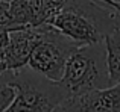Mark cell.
Masks as SVG:
<instances>
[{"mask_svg": "<svg viewBox=\"0 0 120 112\" xmlns=\"http://www.w3.org/2000/svg\"><path fill=\"white\" fill-rule=\"evenodd\" d=\"M47 24L79 46L94 44L120 26V12L108 5H97L96 0H65Z\"/></svg>", "mask_w": 120, "mask_h": 112, "instance_id": "cell-1", "label": "cell"}, {"mask_svg": "<svg viewBox=\"0 0 120 112\" xmlns=\"http://www.w3.org/2000/svg\"><path fill=\"white\" fill-rule=\"evenodd\" d=\"M58 82L67 97L111 86L103 41L79 46L67 59Z\"/></svg>", "mask_w": 120, "mask_h": 112, "instance_id": "cell-2", "label": "cell"}, {"mask_svg": "<svg viewBox=\"0 0 120 112\" xmlns=\"http://www.w3.org/2000/svg\"><path fill=\"white\" fill-rule=\"evenodd\" d=\"M15 94L5 112H52L67 98L59 82L50 80L30 67L9 70Z\"/></svg>", "mask_w": 120, "mask_h": 112, "instance_id": "cell-3", "label": "cell"}, {"mask_svg": "<svg viewBox=\"0 0 120 112\" xmlns=\"http://www.w3.org/2000/svg\"><path fill=\"white\" fill-rule=\"evenodd\" d=\"M40 26L41 38L29 56L27 67L41 76L58 82L64 73L67 59L79 47V44L62 35L50 24L44 23Z\"/></svg>", "mask_w": 120, "mask_h": 112, "instance_id": "cell-4", "label": "cell"}, {"mask_svg": "<svg viewBox=\"0 0 120 112\" xmlns=\"http://www.w3.org/2000/svg\"><path fill=\"white\" fill-rule=\"evenodd\" d=\"M41 38V26L9 30L8 44L3 47L8 70H18L27 65L29 56Z\"/></svg>", "mask_w": 120, "mask_h": 112, "instance_id": "cell-5", "label": "cell"}, {"mask_svg": "<svg viewBox=\"0 0 120 112\" xmlns=\"http://www.w3.org/2000/svg\"><path fill=\"white\" fill-rule=\"evenodd\" d=\"M76 97L81 112H120V82Z\"/></svg>", "mask_w": 120, "mask_h": 112, "instance_id": "cell-6", "label": "cell"}, {"mask_svg": "<svg viewBox=\"0 0 120 112\" xmlns=\"http://www.w3.org/2000/svg\"><path fill=\"white\" fill-rule=\"evenodd\" d=\"M9 14L15 27H35L43 24V0H11Z\"/></svg>", "mask_w": 120, "mask_h": 112, "instance_id": "cell-7", "label": "cell"}, {"mask_svg": "<svg viewBox=\"0 0 120 112\" xmlns=\"http://www.w3.org/2000/svg\"><path fill=\"white\" fill-rule=\"evenodd\" d=\"M106 52V67H108L109 83L116 85L120 82V26L112 29L103 38Z\"/></svg>", "mask_w": 120, "mask_h": 112, "instance_id": "cell-8", "label": "cell"}, {"mask_svg": "<svg viewBox=\"0 0 120 112\" xmlns=\"http://www.w3.org/2000/svg\"><path fill=\"white\" fill-rule=\"evenodd\" d=\"M15 89L11 85V74L9 70L0 74V112H5V109L11 105L14 98Z\"/></svg>", "mask_w": 120, "mask_h": 112, "instance_id": "cell-9", "label": "cell"}, {"mask_svg": "<svg viewBox=\"0 0 120 112\" xmlns=\"http://www.w3.org/2000/svg\"><path fill=\"white\" fill-rule=\"evenodd\" d=\"M65 0H43V14H41V18H43V24L49 23L53 17L59 12V9L62 8Z\"/></svg>", "mask_w": 120, "mask_h": 112, "instance_id": "cell-10", "label": "cell"}, {"mask_svg": "<svg viewBox=\"0 0 120 112\" xmlns=\"http://www.w3.org/2000/svg\"><path fill=\"white\" fill-rule=\"evenodd\" d=\"M14 29H20V27H15L12 23L11 14H9V2L0 0V30H14Z\"/></svg>", "mask_w": 120, "mask_h": 112, "instance_id": "cell-11", "label": "cell"}, {"mask_svg": "<svg viewBox=\"0 0 120 112\" xmlns=\"http://www.w3.org/2000/svg\"><path fill=\"white\" fill-rule=\"evenodd\" d=\"M52 112H81V111H79V105H78L76 97H67Z\"/></svg>", "mask_w": 120, "mask_h": 112, "instance_id": "cell-12", "label": "cell"}, {"mask_svg": "<svg viewBox=\"0 0 120 112\" xmlns=\"http://www.w3.org/2000/svg\"><path fill=\"white\" fill-rule=\"evenodd\" d=\"M6 70H8V64H6L5 52H3V49H0V74L5 73Z\"/></svg>", "mask_w": 120, "mask_h": 112, "instance_id": "cell-13", "label": "cell"}, {"mask_svg": "<svg viewBox=\"0 0 120 112\" xmlns=\"http://www.w3.org/2000/svg\"><path fill=\"white\" fill-rule=\"evenodd\" d=\"M96 2H103L105 5L111 6V8H114L117 12H120V0L117 2V0H96Z\"/></svg>", "mask_w": 120, "mask_h": 112, "instance_id": "cell-14", "label": "cell"}, {"mask_svg": "<svg viewBox=\"0 0 120 112\" xmlns=\"http://www.w3.org/2000/svg\"><path fill=\"white\" fill-rule=\"evenodd\" d=\"M8 33L9 30H0V49H3L8 44Z\"/></svg>", "mask_w": 120, "mask_h": 112, "instance_id": "cell-15", "label": "cell"}, {"mask_svg": "<svg viewBox=\"0 0 120 112\" xmlns=\"http://www.w3.org/2000/svg\"><path fill=\"white\" fill-rule=\"evenodd\" d=\"M2 2H11V0H2Z\"/></svg>", "mask_w": 120, "mask_h": 112, "instance_id": "cell-16", "label": "cell"}]
</instances>
